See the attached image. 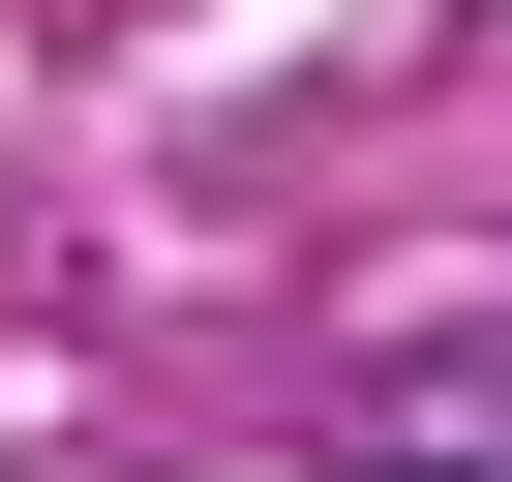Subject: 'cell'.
Returning a JSON list of instances; mask_svg holds the SVG:
<instances>
[{
  "label": "cell",
  "mask_w": 512,
  "mask_h": 482,
  "mask_svg": "<svg viewBox=\"0 0 512 482\" xmlns=\"http://www.w3.org/2000/svg\"><path fill=\"white\" fill-rule=\"evenodd\" d=\"M422 482H452V452H422Z\"/></svg>",
  "instance_id": "cell-1"
}]
</instances>
